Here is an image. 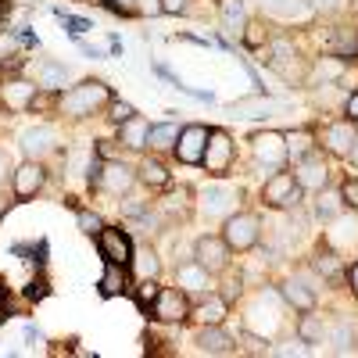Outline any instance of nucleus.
<instances>
[{"instance_id": "1", "label": "nucleus", "mask_w": 358, "mask_h": 358, "mask_svg": "<svg viewBox=\"0 0 358 358\" xmlns=\"http://www.w3.org/2000/svg\"><path fill=\"white\" fill-rule=\"evenodd\" d=\"M111 86L101 79H83L79 86H69L62 97H57V111L69 115V118H86V115H97L104 104H111Z\"/></svg>"}, {"instance_id": "2", "label": "nucleus", "mask_w": 358, "mask_h": 358, "mask_svg": "<svg viewBox=\"0 0 358 358\" xmlns=\"http://www.w3.org/2000/svg\"><path fill=\"white\" fill-rule=\"evenodd\" d=\"M258 236H262V222L255 212H233L226 222H222V241L229 244V251L236 255H244L258 244Z\"/></svg>"}, {"instance_id": "3", "label": "nucleus", "mask_w": 358, "mask_h": 358, "mask_svg": "<svg viewBox=\"0 0 358 358\" xmlns=\"http://www.w3.org/2000/svg\"><path fill=\"white\" fill-rule=\"evenodd\" d=\"M301 183L294 179V172H273L265 179V187H262V201L268 204V208H280V212H287V208H297L301 204Z\"/></svg>"}, {"instance_id": "4", "label": "nucleus", "mask_w": 358, "mask_h": 358, "mask_svg": "<svg viewBox=\"0 0 358 358\" xmlns=\"http://www.w3.org/2000/svg\"><path fill=\"white\" fill-rule=\"evenodd\" d=\"M251 155H255V165L258 169H273V172H280L283 165H287V136L283 133H276V129H262V133H255L251 136Z\"/></svg>"}, {"instance_id": "5", "label": "nucleus", "mask_w": 358, "mask_h": 358, "mask_svg": "<svg viewBox=\"0 0 358 358\" xmlns=\"http://www.w3.org/2000/svg\"><path fill=\"white\" fill-rule=\"evenodd\" d=\"M233 136L226 133V129H212L208 133V147H204V169H208V176H215V179H222V176H229V169H233Z\"/></svg>"}, {"instance_id": "6", "label": "nucleus", "mask_w": 358, "mask_h": 358, "mask_svg": "<svg viewBox=\"0 0 358 358\" xmlns=\"http://www.w3.org/2000/svg\"><path fill=\"white\" fill-rule=\"evenodd\" d=\"M190 308H194V305H190L187 290H179V287H162L147 312H151L158 322H187V319H190Z\"/></svg>"}, {"instance_id": "7", "label": "nucleus", "mask_w": 358, "mask_h": 358, "mask_svg": "<svg viewBox=\"0 0 358 358\" xmlns=\"http://www.w3.org/2000/svg\"><path fill=\"white\" fill-rule=\"evenodd\" d=\"M229 244L222 241V236H212V233H204V236H197L194 241V262H201L212 276H219V273H226L229 268Z\"/></svg>"}, {"instance_id": "8", "label": "nucleus", "mask_w": 358, "mask_h": 358, "mask_svg": "<svg viewBox=\"0 0 358 358\" xmlns=\"http://www.w3.org/2000/svg\"><path fill=\"white\" fill-rule=\"evenodd\" d=\"M208 126H201V122H190V126H183L179 129V136H176V158L183 162V165H201L204 162V147H208Z\"/></svg>"}, {"instance_id": "9", "label": "nucleus", "mask_w": 358, "mask_h": 358, "mask_svg": "<svg viewBox=\"0 0 358 358\" xmlns=\"http://www.w3.org/2000/svg\"><path fill=\"white\" fill-rule=\"evenodd\" d=\"M294 179L301 183V190H322L326 183H330V165H326L319 147L294 162Z\"/></svg>"}, {"instance_id": "10", "label": "nucleus", "mask_w": 358, "mask_h": 358, "mask_svg": "<svg viewBox=\"0 0 358 358\" xmlns=\"http://www.w3.org/2000/svg\"><path fill=\"white\" fill-rule=\"evenodd\" d=\"M97 248L104 262H118V265H129L133 262V241L122 226H104L97 233Z\"/></svg>"}, {"instance_id": "11", "label": "nucleus", "mask_w": 358, "mask_h": 358, "mask_svg": "<svg viewBox=\"0 0 358 358\" xmlns=\"http://www.w3.org/2000/svg\"><path fill=\"white\" fill-rule=\"evenodd\" d=\"M236 201H241V190L236 187H208V190H201V215L226 222L233 215Z\"/></svg>"}, {"instance_id": "12", "label": "nucleus", "mask_w": 358, "mask_h": 358, "mask_svg": "<svg viewBox=\"0 0 358 358\" xmlns=\"http://www.w3.org/2000/svg\"><path fill=\"white\" fill-rule=\"evenodd\" d=\"M94 187L108 190L111 197H122V194H129L136 187V172L129 165H122V162H101V172H97Z\"/></svg>"}, {"instance_id": "13", "label": "nucleus", "mask_w": 358, "mask_h": 358, "mask_svg": "<svg viewBox=\"0 0 358 358\" xmlns=\"http://www.w3.org/2000/svg\"><path fill=\"white\" fill-rule=\"evenodd\" d=\"M11 183H15V197H18V201L36 197V194L47 187V169H43V162L25 158V162L11 172Z\"/></svg>"}, {"instance_id": "14", "label": "nucleus", "mask_w": 358, "mask_h": 358, "mask_svg": "<svg viewBox=\"0 0 358 358\" xmlns=\"http://www.w3.org/2000/svg\"><path fill=\"white\" fill-rule=\"evenodd\" d=\"M18 147H22V155H25V158L43 162L47 155H54V147H57V133H54L50 126H29V129H22Z\"/></svg>"}, {"instance_id": "15", "label": "nucleus", "mask_w": 358, "mask_h": 358, "mask_svg": "<svg viewBox=\"0 0 358 358\" xmlns=\"http://www.w3.org/2000/svg\"><path fill=\"white\" fill-rule=\"evenodd\" d=\"M33 101H36V83L11 79V83L0 86V104L8 111H25V108H33Z\"/></svg>"}, {"instance_id": "16", "label": "nucleus", "mask_w": 358, "mask_h": 358, "mask_svg": "<svg viewBox=\"0 0 358 358\" xmlns=\"http://www.w3.org/2000/svg\"><path fill=\"white\" fill-rule=\"evenodd\" d=\"M355 133H358V126H355V122H348V118H344V122H334V126H326V129H322V147H326V155L348 158Z\"/></svg>"}, {"instance_id": "17", "label": "nucleus", "mask_w": 358, "mask_h": 358, "mask_svg": "<svg viewBox=\"0 0 358 358\" xmlns=\"http://www.w3.org/2000/svg\"><path fill=\"white\" fill-rule=\"evenodd\" d=\"M197 351L201 355H233L236 341L222 330V326H201L197 330Z\"/></svg>"}, {"instance_id": "18", "label": "nucleus", "mask_w": 358, "mask_h": 358, "mask_svg": "<svg viewBox=\"0 0 358 358\" xmlns=\"http://www.w3.org/2000/svg\"><path fill=\"white\" fill-rule=\"evenodd\" d=\"M208 268L201 265V262H179L176 265V287L179 290H187V294H201V290H208Z\"/></svg>"}, {"instance_id": "19", "label": "nucleus", "mask_w": 358, "mask_h": 358, "mask_svg": "<svg viewBox=\"0 0 358 358\" xmlns=\"http://www.w3.org/2000/svg\"><path fill=\"white\" fill-rule=\"evenodd\" d=\"M226 312H229V301H226V297H219V294H212V297H204L197 308H190V319H187V322H197V326H222Z\"/></svg>"}, {"instance_id": "20", "label": "nucleus", "mask_w": 358, "mask_h": 358, "mask_svg": "<svg viewBox=\"0 0 358 358\" xmlns=\"http://www.w3.org/2000/svg\"><path fill=\"white\" fill-rule=\"evenodd\" d=\"M280 297H283L294 312H315V290H312L305 280H297V276L280 287Z\"/></svg>"}, {"instance_id": "21", "label": "nucleus", "mask_w": 358, "mask_h": 358, "mask_svg": "<svg viewBox=\"0 0 358 358\" xmlns=\"http://www.w3.org/2000/svg\"><path fill=\"white\" fill-rule=\"evenodd\" d=\"M97 290H101V297H118V294H129V290H133V283H129L126 265L108 262V268H104V276H101Z\"/></svg>"}, {"instance_id": "22", "label": "nucleus", "mask_w": 358, "mask_h": 358, "mask_svg": "<svg viewBox=\"0 0 358 358\" xmlns=\"http://www.w3.org/2000/svg\"><path fill=\"white\" fill-rule=\"evenodd\" d=\"M147 133H151V122L140 118V115H133V118H126V122L118 126V143L129 147V151H143V147H147Z\"/></svg>"}, {"instance_id": "23", "label": "nucleus", "mask_w": 358, "mask_h": 358, "mask_svg": "<svg viewBox=\"0 0 358 358\" xmlns=\"http://www.w3.org/2000/svg\"><path fill=\"white\" fill-rule=\"evenodd\" d=\"M326 341L334 344V351H337V355H348V351L355 348V341H358V337H355V326H351L344 315H337L334 322H326Z\"/></svg>"}, {"instance_id": "24", "label": "nucleus", "mask_w": 358, "mask_h": 358, "mask_svg": "<svg viewBox=\"0 0 358 358\" xmlns=\"http://www.w3.org/2000/svg\"><path fill=\"white\" fill-rule=\"evenodd\" d=\"M312 268L322 276V280H330V283H337L341 280V255L334 251V248H326V244H319L315 248V258H312Z\"/></svg>"}, {"instance_id": "25", "label": "nucleus", "mask_w": 358, "mask_h": 358, "mask_svg": "<svg viewBox=\"0 0 358 358\" xmlns=\"http://www.w3.org/2000/svg\"><path fill=\"white\" fill-rule=\"evenodd\" d=\"M219 15H222V29L229 36H241L248 15H244V0H219Z\"/></svg>"}, {"instance_id": "26", "label": "nucleus", "mask_w": 358, "mask_h": 358, "mask_svg": "<svg viewBox=\"0 0 358 358\" xmlns=\"http://www.w3.org/2000/svg\"><path fill=\"white\" fill-rule=\"evenodd\" d=\"M33 79H36V86H43V90H57V86H65L69 69L57 65V62H36V65H33Z\"/></svg>"}, {"instance_id": "27", "label": "nucleus", "mask_w": 358, "mask_h": 358, "mask_svg": "<svg viewBox=\"0 0 358 358\" xmlns=\"http://www.w3.org/2000/svg\"><path fill=\"white\" fill-rule=\"evenodd\" d=\"M297 337H301L305 344H322V341H326V319H322V315H312V312H301Z\"/></svg>"}, {"instance_id": "28", "label": "nucleus", "mask_w": 358, "mask_h": 358, "mask_svg": "<svg viewBox=\"0 0 358 358\" xmlns=\"http://www.w3.org/2000/svg\"><path fill=\"white\" fill-rule=\"evenodd\" d=\"M341 212H344V197H341V190L322 187V190H319V201H315V215L330 222V219H337Z\"/></svg>"}, {"instance_id": "29", "label": "nucleus", "mask_w": 358, "mask_h": 358, "mask_svg": "<svg viewBox=\"0 0 358 358\" xmlns=\"http://www.w3.org/2000/svg\"><path fill=\"white\" fill-rule=\"evenodd\" d=\"M287 136V155L297 162V158H305L308 151H315V136L312 129H294V133H283Z\"/></svg>"}, {"instance_id": "30", "label": "nucleus", "mask_w": 358, "mask_h": 358, "mask_svg": "<svg viewBox=\"0 0 358 358\" xmlns=\"http://www.w3.org/2000/svg\"><path fill=\"white\" fill-rule=\"evenodd\" d=\"M344 69H348L344 62H334V57H319V62L312 65V72H308V79H312V83L322 79V86H326V83H337V79L344 76Z\"/></svg>"}, {"instance_id": "31", "label": "nucleus", "mask_w": 358, "mask_h": 358, "mask_svg": "<svg viewBox=\"0 0 358 358\" xmlns=\"http://www.w3.org/2000/svg\"><path fill=\"white\" fill-rule=\"evenodd\" d=\"M176 136H179V129L172 122L151 126V133H147V147H155V151H169V147H176Z\"/></svg>"}, {"instance_id": "32", "label": "nucleus", "mask_w": 358, "mask_h": 358, "mask_svg": "<svg viewBox=\"0 0 358 358\" xmlns=\"http://www.w3.org/2000/svg\"><path fill=\"white\" fill-rule=\"evenodd\" d=\"M262 8L268 15H280V18H297V15H305V0H262Z\"/></svg>"}, {"instance_id": "33", "label": "nucleus", "mask_w": 358, "mask_h": 358, "mask_svg": "<svg viewBox=\"0 0 358 358\" xmlns=\"http://www.w3.org/2000/svg\"><path fill=\"white\" fill-rule=\"evenodd\" d=\"M241 40H244V47H251V50L265 47V43H268V29H265V18H251V22L244 25Z\"/></svg>"}, {"instance_id": "34", "label": "nucleus", "mask_w": 358, "mask_h": 358, "mask_svg": "<svg viewBox=\"0 0 358 358\" xmlns=\"http://www.w3.org/2000/svg\"><path fill=\"white\" fill-rule=\"evenodd\" d=\"M129 265H136L140 268V280H147V276H155L158 280V273H162V262H158V251H151V248H147V251H133V262Z\"/></svg>"}, {"instance_id": "35", "label": "nucleus", "mask_w": 358, "mask_h": 358, "mask_svg": "<svg viewBox=\"0 0 358 358\" xmlns=\"http://www.w3.org/2000/svg\"><path fill=\"white\" fill-rule=\"evenodd\" d=\"M136 179H143L147 187H169V172H165V169H162L158 162H151V158H147V162L140 165Z\"/></svg>"}, {"instance_id": "36", "label": "nucleus", "mask_w": 358, "mask_h": 358, "mask_svg": "<svg viewBox=\"0 0 358 358\" xmlns=\"http://www.w3.org/2000/svg\"><path fill=\"white\" fill-rule=\"evenodd\" d=\"M158 290H162V287H158V280H155V276L140 280V283H136V305L147 312V308H151V301L158 297Z\"/></svg>"}, {"instance_id": "37", "label": "nucleus", "mask_w": 358, "mask_h": 358, "mask_svg": "<svg viewBox=\"0 0 358 358\" xmlns=\"http://www.w3.org/2000/svg\"><path fill=\"white\" fill-rule=\"evenodd\" d=\"M79 229H83L86 236H97V233L104 229V222H101V215H94V212H79Z\"/></svg>"}, {"instance_id": "38", "label": "nucleus", "mask_w": 358, "mask_h": 358, "mask_svg": "<svg viewBox=\"0 0 358 358\" xmlns=\"http://www.w3.org/2000/svg\"><path fill=\"white\" fill-rule=\"evenodd\" d=\"M108 111H111V122H118V126H122L126 118H133V115H136V111H133V104H126V101H115V97H111Z\"/></svg>"}, {"instance_id": "39", "label": "nucleus", "mask_w": 358, "mask_h": 358, "mask_svg": "<svg viewBox=\"0 0 358 358\" xmlns=\"http://www.w3.org/2000/svg\"><path fill=\"white\" fill-rule=\"evenodd\" d=\"M341 197H344V208H355V212H358V179H344Z\"/></svg>"}, {"instance_id": "40", "label": "nucleus", "mask_w": 358, "mask_h": 358, "mask_svg": "<svg viewBox=\"0 0 358 358\" xmlns=\"http://www.w3.org/2000/svg\"><path fill=\"white\" fill-rule=\"evenodd\" d=\"M268 355H280V358H290V355H308V344H280V348H268Z\"/></svg>"}, {"instance_id": "41", "label": "nucleus", "mask_w": 358, "mask_h": 358, "mask_svg": "<svg viewBox=\"0 0 358 358\" xmlns=\"http://www.w3.org/2000/svg\"><path fill=\"white\" fill-rule=\"evenodd\" d=\"M57 18H62V22L69 25V33H76V36H79V33H86V29H94L86 18H72V15H65V11H57Z\"/></svg>"}, {"instance_id": "42", "label": "nucleus", "mask_w": 358, "mask_h": 358, "mask_svg": "<svg viewBox=\"0 0 358 358\" xmlns=\"http://www.w3.org/2000/svg\"><path fill=\"white\" fill-rule=\"evenodd\" d=\"M190 8V0H162V11L165 15H183Z\"/></svg>"}, {"instance_id": "43", "label": "nucleus", "mask_w": 358, "mask_h": 358, "mask_svg": "<svg viewBox=\"0 0 358 358\" xmlns=\"http://www.w3.org/2000/svg\"><path fill=\"white\" fill-rule=\"evenodd\" d=\"M344 115H348V122H355V126H358V90L344 101Z\"/></svg>"}, {"instance_id": "44", "label": "nucleus", "mask_w": 358, "mask_h": 358, "mask_svg": "<svg viewBox=\"0 0 358 358\" xmlns=\"http://www.w3.org/2000/svg\"><path fill=\"white\" fill-rule=\"evenodd\" d=\"M312 4H315L319 11H341V8H344V0H312Z\"/></svg>"}, {"instance_id": "45", "label": "nucleus", "mask_w": 358, "mask_h": 358, "mask_svg": "<svg viewBox=\"0 0 358 358\" xmlns=\"http://www.w3.org/2000/svg\"><path fill=\"white\" fill-rule=\"evenodd\" d=\"M8 172H11V158H8V151H0V183L8 179Z\"/></svg>"}, {"instance_id": "46", "label": "nucleus", "mask_w": 358, "mask_h": 358, "mask_svg": "<svg viewBox=\"0 0 358 358\" xmlns=\"http://www.w3.org/2000/svg\"><path fill=\"white\" fill-rule=\"evenodd\" d=\"M348 283H351V294L358 297V262H355V265L348 268Z\"/></svg>"}, {"instance_id": "47", "label": "nucleus", "mask_w": 358, "mask_h": 358, "mask_svg": "<svg viewBox=\"0 0 358 358\" xmlns=\"http://www.w3.org/2000/svg\"><path fill=\"white\" fill-rule=\"evenodd\" d=\"M133 4H136V0H111L115 11H133Z\"/></svg>"}, {"instance_id": "48", "label": "nucleus", "mask_w": 358, "mask_h": 358, "mask_svg": "<svg viewBox=\"0 0 358 358\" xmlns=\"http://www.w3.org/2000/svg\"><path fill=\"white\" fill-rule=\"evenodd\" d=\"M348 158H351V165H358V133H355V140H351V151H348Z\"/></svg>"}, {"instance_id": "49", "label": "nucleus", "mask_w": 358, "mask_h": 358, "mask_svg": "<svg viewBox=\"0 0 358 358\" xmlns=\"http://www.w3.org/2000/svg\"><path fill=\"white\" fill-rule=\"evenodd\" d=\"M0 322H4V305H0Z\"/></svg>"}, {"instance_id": "50", "label": "nucleus", "mask_w": 358, "mask_h": 358, "mask_svg": "<svg viewBox=\"0 0 358 358\" xmlns=\"http://www.w3.org/2000/svg\"><path fill=\"white\" fill-rule=\"evenodd\" d=\"M355 351H358V341H355Z\"/></svg>"}]
</instances>
